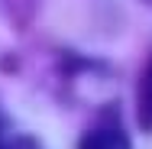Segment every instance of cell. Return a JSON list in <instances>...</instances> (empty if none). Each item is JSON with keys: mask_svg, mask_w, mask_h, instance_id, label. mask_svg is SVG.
I'll use <instances>...</instances> for the list:
<instances>
[{"mask_svg": "<svg viewBox=\"0 0 152 149\" xmlns=\"http://www.w3.org/2000/svg\"><path fill=\"white\" fill-rule=\"evenodd\" d=\"M78 149H129V139L120 126H97L81 136Z\"/></svg>", "mask_w": 152, "mask_h": 149, "instance_id": "obj_1", "label": "cell"}, {"mask_svg": "<svg viewBox=\"0 0 152 149\" xmlns=\"http://www.w3.org/2000/svg\"><path fill=\"white\" fill-rule=\"evenodd\" d=\"M136 107H139L142 126H152V62L142 71V81H139V91H136Z\"/></svg>", "mask_w": 152, "mask_h": 149, "instance_id": "obj_2", "label": "cell"}, {"mask_svg": "<svg viewBox=\"0 0 152 149\" xmlns=\"http://www.w3.org/2000/svg\"><path fill=\"white\" fill-rule=\"evenodd\" d=\"M149 3H152V0H149Z\"/></svg>", "mask_w": 152, "mask_h": 149, "instance_id": "obj_3", "label": "cell"}]
</instances>
